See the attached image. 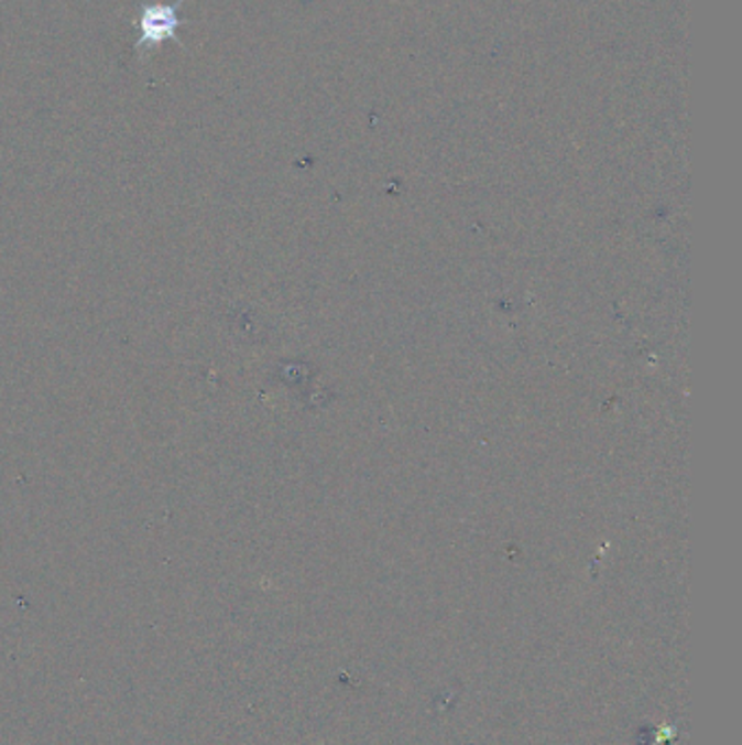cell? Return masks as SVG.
Returning <instances> with one entry per match:
<instances>
[{
    "instance_id": "cell-1",
    "label": "cell",
    "mask_w": 742,
    "mask_h": 745,
    "mask_svg": "<svg viewBox=\"0 0 742 745\" xmlns=\"http://www.w3.org/2000/svg\"><path fill=\"white\" fill-rule=\"evenodd\" d=\"M184 2L186 0L144 4L140 9L138 18L133 20V26L138 31L135 48H155L166 40L179 42L177 31H179V26L186 24V20L179 15Z\"/></svg>"
}]
</instances>
